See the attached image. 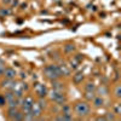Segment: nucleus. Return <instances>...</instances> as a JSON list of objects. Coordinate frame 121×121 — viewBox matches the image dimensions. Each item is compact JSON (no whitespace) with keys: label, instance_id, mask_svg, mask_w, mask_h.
<instances>
[{"label":"nucleus","instance_id":"f257e3e1","mask_svg":"<svg viewBox=\"0 0 121 121\" xmlns=\"http://www.w3.org/2000/svg\"><path fill=\"white\" fill-rule=\"evenodd\" d=\"M72 110L75 116V120H86L92 114V107L90 102L82 99H76L72 104Z\"/></svg>","mask_w":121,"mask_h":121},{"label":"nucleus","instance_id":"f03ea898","mask_svg":"<svg viewBox=\"0 0 121 121\" xmlns=\"http://www.w3.org/2000/svg\"><path fill=\"white\" fill-rule=\"evenodd\" d=\"M47 99L50 103H55V104L60 105V104L68 102V95H67V92H60V91L51 88V90H48Z\"/></svg>","mask_w":121,"mask_h":121},{"label":"nucleus","instance_id":"7ed1b4c3","mask_svg":"<svg viewBox=\"0 0 121 121\" xmlns=\"http://www.w3.org/2000/svg\"><path fill=\"white\" fill-rule=\"evenodd\" d=\"M43 75L46 80L48 81H52V80H56V79H59L60 75H59V70H58V65L57 63H50L44 67L43 69Z\"/></svg>","mask_w":121,"mask_h":121},{"label":"nucleus","instance_id":"20e7f679","mask_svg":"<svg viewBox=\"0 0 121 121\" xmlns=\"http://www.w3.org/2000/svg\"><path fill=\"white\" fill-rule=\"evenodd\" d=\"M34 100H35V97H34L33 95L26 93V95L23 96L22 103H21V105H19V110L23 113V115L30 112V109H32V107H33Z\"/></svg>","mask_w":121,"mask_h":121},{"label":"nucleus","instance_id":"39448f33","mask_svg":"<svg viewBox=\"0 0 121 121\" xmlns=\"http://www.w3.org/2000/svg\"><path fill=\"white\" fill-rule=\"evenodd\" d=\"M57 65H58V70H59V75L62 79H68L72 76L73 72H72V69H70L67 64V62L62 58L60 60H58L57 62Z\"/></svg>","mask_w":121,"mask_h":121},{"label":"nucleus","instance_id":"423d86ee","mask_svg":"<svg viewBox=\"0 0 121 121\" xmlns=\"http://www.w3.org/2000/svg\"><path fill=\"white\" fill-rule=\"evenodd\" d=\"M50 84H51V88H53V90L60 91V92H68V84L62 78L52 80V81H50Z\"/></svg>","mask_w":121,"mask_h":121},{"label":"nucleus","instance_id":"0eeeda50","mask_svg":"<svg viewBox=\"0 0 121 121\" xmlns=\"http://www.w3.org/2000/svg\"><path fill=\"white\" fill-rule=\"evenodd\" d=\"M34 97L35 98H47L48 88L44 84H36L34 86Z\"/></svg>","mask_w":121,"mask_h":121},{"label":"nucleus","instance_id":"6e6552de","mask_svg":"<svg viewBox=\"0 0 121 121\" xmlns=\"http://www.w3.org/2000/svg\"><path fill=\"white\" fill-rule=\"evenodd\" d=\"M16 81H17L16 79L10 80V79L1 78L0 79V90H3V91H12L15 85H16Z\"/></svg>","mask_w":121,"mask_h":121},{"label":"nucleus","instance_id":"1a4fd4ad","mask_svg":"<svg viewBox=\"0 0 121 121\" xmlns=\"http://www.w3.org/2000/svg\"><path fill=\"white\" fill-rule=\"evenodd\" d=\"M72 78V81H73V84L75 85V86H79V85H81L84 81H85V74H84V72L82 70H75V73L70 76Z\"/></svg>","mask_w":121,"mask_h":121},{"label":"nucleus","instance_id":"9d476101","mask_svg":"<svg viewBox=\"0 0 121 121\" xmlns=\"http://www.w3.org/2000/svg\"><path fill=\"white\" fill-rule=\"evenodd\" d=\"M90 104H91V107H92L93 109H97V110L98 109H102L104 107V104H105V98L102 97V96L96 95L95 98L90 102Z\"/></svg>","mask_w":121,"mask_h":121},{"label":"nucleus","instance_id":"9b49d317","mask_svg":"<svg viewBox=\"0 0 121 121\" xmlns=\"http://www.w3.org/2000/svg\"><path fill=\"white\" fill-rule=\"evenodd\" d=\"M30 113H32L33 115H34V117H35V120H39L40 117H41L43 115H44V113H45V110L40 107V104L36 102V99L34 100V103H33V107H32V109H30Z\"/></svg>","mask_w":121,"mask_h":121},{"label":"nucleus","instance_id":"f8f14e48","mask_svg":"<svg viewBox=\"0 0 121 121\" xmlns=\"http://www.w3.org/2000/svg\"><path fill=\"white\" fill-rule=\"evenodd\" d=\"M110 93H112V97L114 98V100L121 99V84L119 81L114 82V85L112 86V90H110Z\"/></svg>","mask_w":121,"mask_h":121},{"label":"nucleus","instance_id":"ddd939ff","mask_svg":"<svg viewBox=\"0 0 121 121\" xmlns=\"http://www.w3.org/2000/svg\"><path fill=\"white\" fill-rule=\"evenodd\" d=\"M17 75H18V73H17V70H16L13 67H10V65H6V67H5L3 78L10 79V80H13V79L17 78Z\"/></svg>","mask_w":121,"mask_h":121},{"label":"nucleus","instance_id":"4468645a","mask_svg":"<svg viewBox=\"0 0 121 121\" xmlns=\"http://www.w3.org/2000/svg\"><path fill=\"white\" fill-rule=\"evenodd\" d=\"M62 51H63V53L67 55V56L75 53V52H76V45H75V43H73V41L65 43V44L62 46Z\"/></svg>","mask_w":121,"mask_h":121},{"label":"nucleus","instance_id":"2eb2a0df","mask_svg":"<svg viewBox=\"0 0 121 121\" xmlns=\"http://www.w3.org/2000/svg\"><path fill=\"white\" fill-rule=\"evenodd\" d=\"M96 95L102 96L104 98L110 96V87H109V85H103V84L97 85V87H96Z\"/></svg>","mask_w":121,"mask_h":121},{"label":"nucleus","instance_id":"dca6fc26","mask_svg":"<svg viewBox=\"0 0 121 121\" xmlns=\"http://www.w3.org/2000/svg\"><path fill=\"white\" fill-rule=\"evenodd\" d=\"M82 90L86 91V92H96V82L92 81V80H86V81H84L82 84Z\"/></svg>","mask_w":121,"mask_h":121},{"label":"nucleus","instance_id":"f3484780","mask_svg":"<svg viewBox=\"0 0 121 121\" xmlns=\"http://www.w3.org/2000/svg\"><path fill=\"white\" fill-rule=\"evenodd\" d=\"M19 108H12V107H6V110L4 112V116L7 119V120H12L13 115L17 113V110Z\"/></svg>","mask_w":121,"mask_h":121},{"label":"nucleus","instance_id":"a211bd4d","mask_svg":"<svg viewBox=\"0 0 121 121\" xmlns=\"http://www.w3.org/2000/svg\"><path fill=\"white\" fill-rule=\"evenodd\" d=\"M103 116H104V121H116V120H120V117L113 112V110L105 112V114H103Z\"/></svg>","mask_w":121,"mask_h":121},{"label":"nucleus","instance_id":"6ab92c4d","mask_svg":"<svg viewBox=\"0 0 121 121\" xmlns=\"http://www.w3.org/2000/svg\"><path fill=\"white\" fill-rule=\"evenodd\" d=\"M48 55H50L48 57L51 58L55 63H57L58 60L62 59V53H60V51H58V50H53V51H51Z\"/></svg>","mask_w":121,"mask_h":121},{"label":"nucleus","instance_id":"aec40b11","mask_svg":"<svg viewBox=\"0 0 121 121\" xmlns=\"http://www.w3.org/2000/svg\"><path fill=\"white\" fill-rule=\"evenodd\" d=\"M12 12V10L10 6H0V18H5L7 16H10Z\"/></svg>","mask_w":121,"mask_h":121},{"label":"nucleus","instance_id":"412c9836","mask_svg":"<svg viewBox=\"0 0 121 121\" xmlns=\"http://www.w3.org/2000/svg\"><path fill=\"white\" fill-rule=\"evenodd\" d=\"M65 62H67L68 67H69L70 69H72V72H73V70L75 72V70H78V69H79V63L76 62V60H75L73 57H69L68 59H65Z\"/></svg>","mask_w":121,"mask_h":121},{"label":"nucleus","instance_id":"4be33fe9","mask_svg":"<svg viewBox=\"0 0 121 121\" xmlns=\"http://www.w3.org/2000/svg\"><path fill=\"white\" fill-rule=\"evenodd\" d=\"M35 99H36V102L40 104V107H41L45 112H46V109H47V107H48V104H50L48 99H47V98H35Z\"/></svg>","mask_w":121,"mask_h":121},{"label":"nucleus","instance_id":"5701e85b","mask_svg":"<svg viewBox=\"0 0 121 121\" xmlns=\"http://www.w3.org/2000/svg\"><path fill=\"white\" fill-rule=\"evenodd\" d=\"M112 110H113V112H114L119 117L121 116V104H120V100H115L114 105L112 107Z\"/></svg>","mask_w":121,"mask_h":121},{"label":"nucleus","instance_id":"b1692460","mask_svg":"<svg viewBox=\"0 0 121 121\" xmlns=\"http://www.w3.org/2000/svg\"><path fill=\"white\" fill-rule=\"evenodd\" d=\"M96 96V92H86V91H84V99L87 100V102H91Z\"/></svg>","mask_w":121,"mask_h":121},{"label":"nucleus","instance_id":"393cba45","mask_svg":"<svg viewBox=\"0 0 121 121\" xmlns=\"http://www.w3.org/2000/svg\"><path fill=\"white\" fill-rule=\"evenodd\" d=\"M12 121H23V113L21 112V110H17V113L13 115L12 117Z\"/></svg>","mask_w":121,"mask_h":121},{"label":"nucleus","instance_id":"a878e982","mask_svg":"<svg viewBox=\"0 0 121 121\" xmlns=\"http://www.w3.org/2000/svg\"><path fill=\"white\" fill-rule=\"evenodd\" d=\"M73 55H74V56H72V57L76 60V62H78L79 64L84 60V55H81V53H73Z\"/></svg>","mask_w":121,"mask_h":121},{"label":"nucleus","instance_id":"bb28decb","mask_svg":"<svg viewBox=\"0 0 121 121\" xmlns=\"http://www.w3.org/2000/svg\"><path fill=\"white\" fill-rule=\"evenodd\" d=\"M6 107V100H5V97L3 93H0V108H4Z\"/></svg>","mask_w":121,"mask_h":121},{"label":"nucleus","instance_id":"cd10ccee","mask_svg":"<svg viewBox=\"0 0 121 121\" xmlns=\"http://www.w3.org/2000/svg\"><path fill=\"white\" fill-rule=\"evenodd\" d=\"M12 3V0H0V5L3 6H10Z\"/></svg>","mask_w":121,"mask_h":121},{"label":"nucleus","instance_id":"c85d7f7f","mask_svg":"<svg viewBox=\"0 0 121 121\" xmlns=\"http://www.w3.org/2000/svg\"><path fill=\"white\" fill-rule=\"evenodd\" d=\"M27 6H28V4H27V3H24V4H21L18 7H19V10H21V11H23V10H26V9H27Z\"/></svg>","mask_w":121,"mask_h":121},{"label":"nucleus","instance_id":"c756f323","mask_svg":"<svg viewBox=\"0 0 121 121\" xmlns=\"http://www.w3.org/2000/svg\"><path fill=\"white\" fill-rule=\"evenodd\" d=\"M0 67H6V62H5L1 57H0Z\"/></svg>","mask_w":121,"mask_h":121},{"label":"nucleus","instance_id":"7c9ffc66","mask_svg":"<svg viewBox=\"0 0 121 121\" xmlns=\"http://www.w3.org/2000/svg\"><path fill=\"white\" fill-rule=\"evenodd\" d=\"M4 69H5V67H0V79L3 78V74H4Z\"/></svg>","mask_w":121,"mask_h":121},{"label":"nucleus","instance_id":"2f4dec72","mask_svg":"<svg viewBox=\"0 0 121 121\" xmlns=\"http://www.w3.org/2000/svg\"><path fill=\"white\" fill-rule=\"evenodd\" d=\"M96 120H98V121H104V116H103V115H99V116L96 117Z\"/></svg>","mask_w":121,"mask_h":121},{"label":"nucleus","instance_id":"473e14b6","mask_svg":"<svg viewBox=\"0 0 121 121\" xmlns=\"http://www.w3.org/2000/svg\"><path fill=\"white\" fill-rule=\"evenodd\" d=\"M26 78H27L26 72H22V73H21V80H23V79H26Z\"/></svg>","mask_w":121,"mask_h":121}]
</instances>
